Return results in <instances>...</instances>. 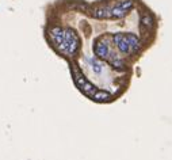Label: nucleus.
I'll return each instance as SVG.
<instances>
[{
  "label": "nucleus",
  "mask_w": 172,
  "mask_h": 160,
  "mask_svg": "<svg viewBox=\"0 0 172 160\" xmlns=\"http://www.w3.org/2000/svg\"><path fill=\"white\" fill-rule=\"evenodd\" d=\"M114 42L117 44L118 49H119L122 53H128V52L130 50V45H129L128 39H126V37L123 36V34H121V33L115 34V36H114Z\"/></svg>",
  "instance_id": "f257e3e1"
},
{
  "label": "nucleus",
  "mask_w": 172,
  "mask_h": 160,
  "mask_svg": "<svg viewBox=\"0 0 172 160\" xmlns=\"http://www.w3.org/2000/svg\"><path fill=\"white\" fill-rule=\"evenodd\" d=\"M93 50H95V54H96L99 59H105V57L108 56V47H107V45L103 44V42H96Z\"/></svg>",
  "instance_id": "f03ea898"
},
{
  "label": "nucleus",
  "mask_w": 172,
  "mask_h": 160,
  "mask_svg": "<svg viewBox=\"0 0 172 160\" xmlns=\"http://www.w3.org/2000/svg\"><path fill=\"white\" fill-rule=\"evenodd\" d=\"M126 39H128L129 45H130V49L131 52H137L138 49H140V41H138L137 36H134V34H125Z\"/></svg>",
  "instance_id": "7ed1b4c3"
},
{
  "label": "nucleus",
  "mask_w": 172,
  "mask_h": 160,
  "mask_svg": "<svg viewBox=\"0 0 172 160\" xmlns=\"http://www.w3.org/2000/svg\"><path fill=\"white\" fill-rule=\"evenodd\" d=\"M111 98V95L108 92H105V91H96V94L93 95V99H96V101H108Z\"/></svg>",
  "instance_id": "20e7f679"
},
{
  "label": "nucleus",
  "mask_w": 172,
  "mask_h": 160,
  "mask_svg": "<svg viewBox=\"0 0 172 160\" xmlns=\"http://www.w3.org/2000/svg\"><path fill=\"white\" fill-rule=\"evenodd\" d=\"M90 61H91V64H92L93 72H95V73H100V72H102V69H103L102 64H100V62H98V61H95V60H90Z\"/></svg>",
  "instance_id": "39448f33"
},
{
  "label": "nucleus",
  "mask_w": 172,
  "mask_h": 160,
  "mask_svg": "<svg viewBox=\"0 0 172 160\" xmlns=\"http://www.w3.org/2000/svg\"><path fill=\"white\" fill-rule=\"evenodd\" d=\"M141 22H142V24H146V26H150L152 22H153V21H152L150 16H148V15H146V16H144V18L141 19Z\"/></svg>",
  "instance_id": "423d86ee"
}]
</instances>
